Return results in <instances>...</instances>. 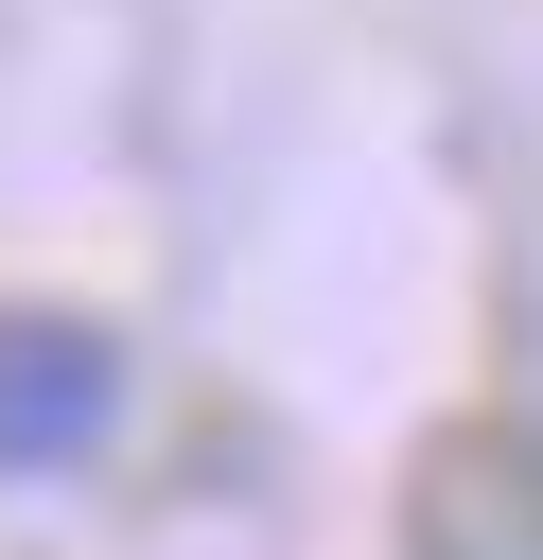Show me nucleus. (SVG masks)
<instances>
[{
    "label": "nucleus",
    "mask_w": 543,
    "mask_h": 560,
    "mask_svg": "<svg viewBox=\"0 0 543 560\" xmlns=\"http://www.w3.org/2000/svg\"><path fill=\"white\" fill-rule=\"evenodd\" d=\"M123 420V350L88 315H0V472H70Z\"/></svg>",
    "instance_id": "obj_1"
}]
</instances>
